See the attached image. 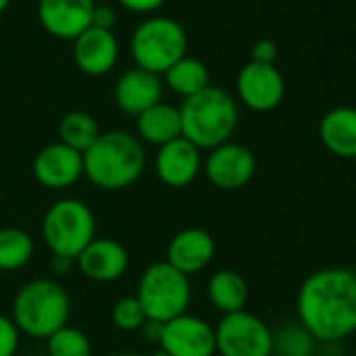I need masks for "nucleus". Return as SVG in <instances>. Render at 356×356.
Instances as JSON below:
<instances>
[{"mask_svg":"<svg viewBox=\"0 0 356 356\" xmlns=\"http://www.w3.org/2000/svg\"><path fill=\"white\" fill-rule=\"evenodd\" d=\"M298 323L323 344L356 334V269L327 267L311 273L296 296Z\"/></svg>","mask_w":356,"mask_h":356,"instance_id":"nucleus-1","label":"nucleus"},{"mask_svg":"<svg viewBox=\"0 0 356 356\" xmlns=\"http://www.w3.org/2000/svg\"><path fill=\"white\" fill-rule=\"evenodd\" d=\"M146 169V150L142 140L123 129L102 131L83 152V175L106 192H119L134 186Z\"/></svg>","mask_w":356,"mask_h":356,"instance_id":"nucleus-2","label":"nucleus"},{"mask_svg":"<svg viewBox=\"0 0 356 356\" xmlns=\"http://www.w3.org/2000/svg\"><path fill=\"white\" fill-rule=\"evenodd\" d=\"M71 317V296L67 288L50 277H38L23 284L10 305V319L33 340H48L65 327Z\"/></svg>","mask_w":356,"mask_h":356,"instance_id":"nucleus-3","label":"nucleus"},{"mask_svg":"<svg viewBox=\"0 0 356 356\" xmlns=\"http://www.w3.org/2000/svg\"><path fill=\"white\" fill-rule=\"evenodd\" d=\"M181 136L200 150H213L234 136L238 127V102L223 88L209 86L184 98L179 106Z\"/></svg>","mask_w":356,"mask_h":356,"instance_id":"nucleus-4","label":"nucleus"},{"mask_svg":"<svg viewBox=\"0 0 356 356\" xmlns=\"http://www.w3.org/2000/svg\"><path fill=\"white\" fill-rule=\"evenodd\" d=\"M40 236L50 254L75 261L96 238V217L83 200L60 198L46 209Z\"/></svg>","mask_w":356,"mask_h":356,"instance_id":"nucleus-5","label":"nucleus"},{"mask_svg":"<svg viewBox=\"0 0 356 356\" xmlns=\"http://www.w3.org/2000/svg\"><path fill=\"white\" fill-rule=\"evenodd\" d=\"M136 298L142 302L148 319L167 323L188 313L192 302V284L188 275L171 267L167 261H156L142 271Z\"/></svg>","mask_w":356,"mask_h":356,"instance_id":"nucleus-6","label":"nucleus"},{"mask_svg":"<svg viewBox=\"0 0 356 356\" xmlns=\"http://www.w3.org/2000/svg\"><path fill=\"white\" fill-rule=\"evenodd\" d=\"M136 67L163 75L188 52V33L181 23L169 17H148L142 21L129 42Z\"/></svg>","mask_w":356,"mask_h":356,"instance_id":"nucleus-7","label":"nucleus"},{"mask_svg":"<svg viewBox=\"0 0 356 356\" xmlns=\"http://www.w3.org/2000/svg\"><path fill=\"white\" fill-rule=\"evenodd\" d=\"M215 340L221 356H273V330L246 309L223 315Z\"/></svg>","mask_w":356,"mask_h":356,"instance_id":"nucleus-8","label":"nucleus"},{"mask_svg":"<svg viewBox=\"0 0 356 356\" xmlns=\"http://www.w3.org/2000/svg\"><path fill=\"white\" fill-rule=\"evenodd\" d=\"M238 98L254 113H269L284 102L286 79L275 65L248 60L238 73Z\"/></svg>","mask_w":356,"mask_h":356,"instance_id":"nucleus-9","label":"nucleus"},{"mask_svg":"<svg viewBox=\"0 0 356 356\" xmlns=\"http://www.w3.org/2000/svg\"><path fill=\"white\" fill-rule=\"evenodd\" d=\"M207 179L219 190H240L257 173V156L238 142H225L213 150L202 163Z\"/></svg>","mask_w":356,"mask_h":356,"instance_id":"nucleus-10","label":"nucleus"},{"mask_svg":"<svg viewBox=\"0 0 356 356\" xmlns=\"http://www.w3.org/2000/svg\"><path fill=\"white\" fill-rule=\"evenodd\" d=\"M159 348L171 356H215V327L202 317L184 313L163 323Z\"/></svg>","mask_w":356,"mask_h":356,"instance_id":"nucleus-11","label":"nucleus"},{"mask_svg":"<svg viewBox=\"0 0 356 356\" xmlns=\"http://www.w3.org/2000/svg\"><path fill=\"white\" fill-rule=\"evenodd\" d=\"M31 171L40 186L67 190L83 177V154L63 142H52L33 156Z\"/></svg>","mask_w":356,"mask_h":356,"instance_id":"nucleus-12","label":"nucleus"},{"mask_svg":"<svg viewBox=\"0 0 356 356\" xmlns=\"http://www.w3.org/2000/svg\"><path fill=\"white\" fill-rule=\"evenodd\" d=\"M129 267L127 248L113 238H94L75 259V269L90 282L111 284L125 275Z\"/></svg>","mask_w":356,"mask_h":356,"instance_id":"nucleus-13","label":"nucleus"},{"mask_svg":"<svg viewBox=\"0 0 356 356\" xmlns=\"http://www.w3.org/2000/svg\"><path fill=\"white\" fill-rule=\"evenodd\" d=\"M202 150L184 136L161 146L154 156L156 177L169 188H188L202 171Z\"/></svg>","mask_w":356,"mask_h":356,"instance_id":"nucleus-14","label":"nucleus"},{"mask_svg":"<svg viewBox=\"0 0 356 356\" xmlns=\"http://www.w3.org/2000/svg\"><path fill=\"white\" fill-rule=\"evenodd\" d=\"M215 252H217L215 238L207 229L186 227L169 240L165 261L177 271H181L184 275L192 277L204 271L213 263Z\"/></svg>","mask_w":356,"mask_h":356,"instance_id":"nucleus-15","label":"nucleus"},{"mask_svg":"<svg viewBox=\"0 0 356 356\" xmlns=\"http://www.w3.org/2000/svg\"><path fill=\"white\" fill-rule=\"evenodd\" d=\"M94 0H38L42 27L58 40H75L92 25Z\"/></svg>","mask_w":356,"mask_h":356,"instance_id":"nucleus-16","label":"nucleus"},{"mask_svg":"<svg viewBox=\"0 0 356 356\" xmlns=\"http://www.w3.org/2000/svg\"><path fill=\"white\" fill-rule=\"evenodd\" d=\"M163 88L165 83L161 75L146 71L142 67H134L117 79L113 92L115 104L121 113L138 117L163 100Z\"/></svg>","mask_w":356,"mask_h":356,"instance_id":"nucleus-17","label":"nucleus"},{"mask_svg":"<svg viewBox=\"0 0 356 356\" xmlns=\"http://www.w3.org/2000/svg\"><path fill=\"white\" fill-rule=\"evenodd\" d=\"M119 58V42L113 31L90 25L73 40V60L86 75L98 77L113 71Z\"/></svg>","mask_w":356,"mask_h":356,"instance_id":"nucleus-18","label":"nucleus"},{"mask_svg":"<svg viewBox=\"0 0 356 356\" xmlns=\"http://www.w3.org/2000/svg\"><path fill=\"white\" fill-rule=\"evenodd\" d=\"M319 140L336 156L356 159V108L336 106L319 121Z\"/></svg>","mask_w":356,"mask_h":356,"instance_id":"nucleus-19","label":"nucleus"},{"mask_svg":"<svg viewBox=\"0 0 356 356\" xmlns=\"http://www.w3.org/2000/svg\"><path fill=\"white\" fill-rule=\"evenodd\" d=\"M138 138L156 148L181 138V115L179 106L165 104L163 100L142 115L136 117Z\"/></svg>","mask_w":356,"mask_h":356,"instance_id":"nucleus-20","label":"nucleus"},{"mask_svg":"<svg viewBox=\"0 0 356 356\" xmlns=\"http://www.w3.org/2000/svg\"><path fill=\"white\" fill-rule=\"evenodd\" d=\"M207 296L219 313H223V315L238 313V311L246 309L248 284L238 271L221 269L211 275V280L207 284Z\"/></svg>","mask_w":356,"mask_h":356,"instance_id":"nucleus-21","label":"nucleus"},{"mask_svg":"<svg viewBox=\"0 0 356 356\" xmlns=\"http://www.w3.org/2000/svg\"><path fill=\"white\" fill-rule=\"evenodd\" d=\"M163 77H165L163 83L175 94H179L181 98H190L211 86L209 67L200 58H194L188 54L179 58L173 67H169L163 73Z\"/></svg>","mask_w":356,"mask_h":356,"instance_id":"nucleus-22","label":"nucleus"},{"mask_svg":"<svg viewBox=\"0 0 356 356\" xmlns=\"http://www.w3.org/2000/svg\"><path fill=\"white\" fill-rule=\"evenodd\" d=\"M35 244L33 238L15 225L0 227V271L15 273L27 267L33 259Z\"/></svg>","mask_w":356,"mask_h":356,"instance_id":"nucleus-23","label":"nucleus"},{"mask_svg":"<svg viewBox=\"0 0 356 356\" xmlns=\"http://www.w3.org/2000/svg\"><path fill=\"white\" fill-rule=\"evenodd\" d=\"M100 134L98 121L86 111H71L58 123V142L81 154L98 140Z\"/></svg>","mask_w":356,"mask_h":356,"instance_id":"nucleus-24","label":"nucleus"},{"mask_svg":"<svg viewBox=\"0 0 356 356\" xmlns=\"http://www.w3.org/2000/svg\"><path fill=\"white\" fill-rule=\"evenodd\" d=\"M317 344L319 342L300 323H286L273 332L275 356H315Z\"/></svg>","mask_w":356,"mask_h":356,"instance_id":"nucleus-25","label":"nucleus"},{"mask_svg":"<svg viewBox=\"0 0 356 356\" xmlns=\"http://www.w3.org/2000/svg\"><path fill=\"white\" fill-rule=\"evenodd\" d=\"M46 356H92V342L88 334L67 323L46 340Z\"/></svg>","mask_w":356,"mask_h":356,"instance_id":"nucleus-26","label":"nucleus"},{"mask_svg":"<svg viewBox=\"0 0 356 356\" xmlns=\"http://www.w3.org/2000/svg\"><path fill=\"white\" fill-rule=\"evenodd\" d=\"M146 321V311L136 296H123L111 309V323L121 332H140Z\"/></svg>","mask_w":356,"mask_h":356,"instance_id":"nucleus-27","label":"nucleus"},{"mask_svg":"<svg viewBox=\"0 0 356 356\" xmlns=\"http://www.w3.org/2000/svg\"><path fill=\"white\" fill-rule=\"evenodd\" d=\"M21 346V332L10 317L0 315V356H17Z\"/></svg>","mask_w":356,"mask_h":356,"instance_id":"nucleus-28","label":"nucleus"},{"mask_svg":"<svg viewBox=\"0 0 356 356\" xmlns=\"http://www.w3.org/2000/svg\"><path fill=\"white\" fill-rule=\"evenodd\" d=\"M250 60L254 63H265V65H275L277 60V44L271 40H259L250 48Z\"/></svg>","mask_w":356,"mask_h":356,"instance_id":"nucleus-29","label":"nucleus"},{"mask_svg":"<svg viewBox=\"0 0 356 356\" xmlns=\"http://www.w3.org/2000/svg\"><path fill=\"white\" fill-rule=\"evenodd\" d=\"M92 25L113 31L115 25H117V13H115V8L108 6V4H96L94 17H92Z\"/></svg>","mask_w":356,"mask_h":356,"instance_id":"nucleus-30","label":"nucleus"},{"mask_svg":"<svg viewBox=\"0 0 356 356\" xmlns=\"http://www.w3.org/2000/svg\"><path fill=\"white\" fill-rule=\"evenodd\" d=\"M127 10L134 13H154L159 10L167 0H119Z\"/></svg>","mask_w":356,"mask_h":356,"instance_id":"nucleus-31","label":"nucleus"},{"mask_svg":"<svg viewBox=\"0 0 356 356\" xmlns=\"http://www.w3.org/2000/svg\"><path fill=\"white\" fill-rule=\"evenodd\" d=\"M140 334H142V338H144L148 344H156V346H159V340H161V334H163V323L148 319V321L142 325Z\"/></svg>","mask_w":356,"mask_h":356,"instance_id":"nucleus-32","label":"nucleus"},{"mask_svg":"<svg viewBox=\"0 0 356 356\" xmlns=\"http://www.w3.org/2000/svg\"><path fill=\"white\" fill-rule=\"evenodd\" d=\"M73 267H75V261H73V259L56 257V254H52V257H50V269H52L56 275H67Z\"/></svg>","mask_w":356,"mask_h":356,"instance_id":"nucleus-33","label":"nucleus"},{"mask_svg":"<svg viewBox=\"0 0 356 356\" xmlns=\"http://www.w3.org/2000/svg\"><path fill=\"white\" fill-rule=\"evenodd\" d=\"M8 4H10V0H0V15L8 8Z\"/></svg>","mask_w":356,"mask_h":356,"instance_id":"nucleus-34","label":"nucleus"},{"mask_svg":"<svg viewBox=\"0 0 356 356\" xmlns=\"http://www.w3.org/2000/svg\"><path fill=\"white\" fill-rule=\"evenodd\" d=\"M113 356H146V355H140V353H119V355H113Z\"/></svg>","mask_w":356,"mask_h":356,"instance_id":"nucleus-35","label":"nucleus"},{"mask_svg":"<svg viewBox=\"0 0 356 356\" xmlns=\"http://www.w3.org/2000/svg\"><path fill=\"white\" fill-rule=\"evenodd\" d=\"M148 356H171V355H167L165 350H161V348H159V350H154L152 355H148Z\"/></svg>","mask_w":356,"mask_h":356,"instance_id":"nucleus-36","label":"nucleus"},{"mask_svg":"<svg viewBox=\"0 0 356 356\" xmlns=\"http://www.w3.org/2000/svg\"><path fill=\"white\" fill-rule=\"evenodd\" d=\"M25 356H46V355H25Z\"/></svg>","mask_w":356,"mask_h":356,"instance_id":"nucleus-37","label":"nucleus"}]
</instances>
